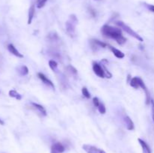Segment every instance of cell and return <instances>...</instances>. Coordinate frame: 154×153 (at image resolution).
<instances>
[{"mask_svg":"<svg viewBox=\"0 0 154 153\" xmlns=\"http://www.w3.org/2000/svg\"><path fill=\"white\" fill-rule=\"evenodd\" d=\"M31 104H32V106L33 109L37 111V112H38V113H40L41 115L44 116H47V111L43 106L38 104L34 103V102L31 103Z\"/></svg>","mask_w":154,"mask_h":153,"instance_id":"8","label":"cell"},{"mask_svg":"<svg viewBox=\"0 0 154 153\" xmlns=\"http://www.w3.org/2000/svg\"><path fill=\"white\" fill-rule=\"evenodd\" d=\"M95 1H101V0H95Z\"/></svg>","mask_w":154,"mask_h":153,"instance_id":"28","label":"cell"},{"mask_svg":"<svg viewBox=\"0 0 154 153\" xmlns=\"http://www.w3.org/2000/svg\"><path fill=\"white\" fill-rule=\"evenodd\" d=\"M8 51L11 52V53L13 54L14 56H17V58H23V55L21 54L20 52L17 50V49L13 44H11L8 45Z\"/></svg>","mask_w":154,"mask_h":153,"instance_id":"9","label":"cell"},{"mask_svg":"<svg viewBox=\"0 0 154 153\" xmlns=\"http://www.w3.org/2000/svg\"><path fill=\"white\" fill-rule=\"evenodd\" d=\"M146 6H147V9H148L149 10H150V11L153 12V13H154V5H153V4H146Z\"/></svg>","mask_w":154,"mask_h":153,"instance_id":"25","label":"cell"},{"mask_svg":"<svg viewBox=\"0 0 154 153\" xmlns=\"http://www.w3.org/2000/svg\"><path fill=\"white\" fill-rule=\"evenodd\" d=\"M65 149H66V148H65L64 146L61 142H57L53 144L52 146H51V153H63Z\"/></svg>","mask_w":154,"mask_h":153,"instance_id":"6","label":"cell"},{"mask_svg":"<svg viewBox=\"0 0 154 153\" xmlns=\"http://www.w3.org/2000/svg\"><path fill=\"white\" fill-rule=\"evenodd\" d=\"M108 47H109V49L111 50V52H113V54H114L117 58H123L125 57V54L123 53L121 50H120L117 49V48L114 47V46H110V45H108Z\"/></svg>","mask_w":154,"mask_h":153,"instance_id":"11","label":"cell"},{"mask_svg":"<svg viewBox=\"0 0 154 153\" xmlns=\"http://www.w3.org/2000/svg\"><path fill=\"white\" fill-rule=\"evenodd\" d=\"M124 122L126 123V128L128 129L129 130H134L135 128V125H134V122H132V120L129 118L128 116H125L124 118Z\"/></svg>","mask_w":154,"mask_h":153,"instance_id":"13","label":"cell"},{"mask_svg":"<svg viewBox=\"0 0 154 153\" xmlns=\"http://www.w3.org/2000/svg\"><path fill=\"white\" fill-rule=\"evenodd\" d=\"M81 92H82V94L84 95V97H85L87 99L90 98V93L88 91L87 87H83L82 89H81Z\"/></svg>","mask_w":154,"mask_h":153,"instance_id":"20","label":"cell"},{"mask_svg":"<svg viewBox=\"0 0 154 153\" xmlns=\"http://www.w3.org/2000/svg\"><path fill=\"white\" fill-rule=\"evenodd\" d=\"M97 108L98 110L99 111V112H100L101 114H105V112H106V108H105V105L102 103H100V104L99 105V106H98Z\"/></svg>","mask_w":154,"mask_h":153,"instance_id":"21","label":"cell"},{"mask_svg":"<svg viewBox=\"0 0 154 153\" xmlns=\"http://www.w3.org/2000/svg\"><path fill=\"white\" fill-rule=\"evenodd\" d=\"M93 43V46H97V47H102V48H106L108 47V44L105 43V42H102L101 40H93L92 41Z\"/></svg>","mask_w":154,"mask_h":153,"instance_id":"16","label":"cell"},{"mask_svg":"<svg viewBox=\"0 0 154 153\" xmlns=\"http://www.w3.org/2000/svg\"><path fill=\"white\" fill-rule=\"evenodd\" d=\"M48 0H38L37 4H36V6H37L38 8H42L45 6V3L47 2Z\"/></svg>","mask_w":154,"mask_h":153,"instance_id":"22","label":"cell"},{"mask_svg":"<svg viewBox=\"0 0 154 153\" xmlns=\"http://www.w3.org/2000/svg\"><path fill=\"white\" fill-rule=\"evenodd\" d=\"M49 67L51 68V70L54 72H57L58 70V64L55 60H50L49 61Z\"/></svg>","mask_w":154,"mask_h":153,"instance_id":"17","label":"cell"},{"mask_svg":"<svg viewBox=\"0 0 154 153\" xmlns=\"http://www.w3.org/2000/svg\"><path fill=\"white\" fill-rule=\"evenodd\" d=\"M101 32L105 37L114 39L117 44L122 45L126 42V38L122 34L121 28L109 25H104L101 28Z\"/></svg>","mask_w":154,"mask_h":153,"instance_id":"1","label":"cell"},{"mask_svg":"<svg viewBox=\"0 0 154 153\" xmlns=\"http://www.w3.org/2000/svg\"><path fill=\"white\" fill-rule=\"evenodd\" d=\"M89 11H90V14H91V16H93V17L96 16V11L95 9L92 8H90V9H89Z\"/></svg>","mask_w":154,"mask_h":153,"instance_id":"24","label":"cell"},{"mask_svg":"<svg viewBox=\"0 0 154 153\" xmlns=\"http://www.w3.org/2000/svg\"><path fill=\"white\" fill-rule=\"evenodd\" d=\"M150 103H151L152 105V117H153V120L154 122V100H151Z\"/></svg>","mask_w":154,"mask_h":153,"instance_id":"26","label":"cell"},{"mask_svg":"<svg viewBox=\"0 0 154 153\" xmlns=\"http://www.w3.org/2000/svg\"><path fill=\"white\" fill-rule=\"evenodd\" d=\"M141 78L138 77V76H135V77L131 79V80L129 81V84L134 88H140V81H141Z\"/></svg>","mask_w":154,"mask_h":153,"instance_id":"12","label":"cell"},{"mask_svg":"<svg viewBox=\"0 0 154 153\" xmlns=\"http://www.w3.org/2000/svg\"><path fill=\"white\" fill-rule=\"evenodd\" d=\"M19 72L21 75H23V76H25V75L28 74V73H29L28 68L25 65L21 66V67L19 68Z\"/></svg>","mask_w":154,"mask_h":153,"instance_id":"19","label":"cell"},{"mask_svg":"<svg viewBox=\"0 0 154 153\" xmlns=\"http://www.w3.org/2000/svg\"><path fill=\"white\" fill-rule=\"evenodd\" d=\"M66 69H67V71L72 75H76L77 74H78V70H77V69L72 65H68L67 68H66Z\"/></svg>","mask_w":154,"mask_h":153,"instance_id":"18","label":"cell"},{"mask_svg":"<svg viewBox=\"0 0 154 153\" xmlns=\"http://www.w3.org/2000/svg\"><path fill=\"white\" fill-rule=\"evenodd\" d=\"M115 24L119 27V28L123 29V31L126 32L128 34H129V35H131L132 37H133L134 38H135L136 40H139V41L141 42H142L143 40H144V39L142 38V37H141L138 33L135 32L134 30H132L130 27L128 26L127 25H126V24H125L123 22H122V21H117V22H115Z\"/></svg>","mask_w":154,"mask_h":153,"instance_id":"2","label":"cell"},{"mask_svg":"<svg viewBox=\"0 0 154 153\" xmlns=\"http://www.w3.org/2000/svg\"><path fill=\"white\" fill-rule=\"evenodd\" d=\"M8 94L10 97L14 98L17 99V100H20L22 99V95H21L20 94H19V93H18L14 89L10 90L8 92Z\"/></svg>","mask_w":154,"mask_h":153,"instance_id":"15","label":"cell"},{"mask_svg":"<svg viewBox=\"0 0 154 153\" xmlns=\"http://www.w3.org/2000/svg\"><path fill=\"white\" fill-rule=\"evenodd\" d=\"M38 77L39 78V79L41 80L42 81V82H44V83L45 84V85L51 87L52 88H55V86H54V82H52V81L50 80L49 79H48V77H47L46 76H45L44 74L42 73H38Z\"/></svg>","mask_w":154,"mask_h":153,"instance_id":"7","label":"cell"},{"mask_svg":"<svg viewBox=\"0 0 154 153\" xmlns=\"http://www.w3.org/2000/svg\"><path fill=\"white\" fill-rule=\"evenodd\" d=\"M138 142H139L140 145H141L143 153H151V149H150V146H149L148 144H147L145 141L140 139V138H138Z\"/></svg>","mask_w":154,"mask_h":153,"instance_id":"10","label":"cell"},{"mask_svg":"<svg viewBox=\"0 0 154 153\" xmlns=\"http://www.w3.org/2000/svg\"><path fill=\"white\" fill-rule=\"evenodd\" d=\"M93 72L96 74V75H97L100 78H105V71H104L103 67H102V64H99L98 62H93Z\"/></svg>","mask_w":154,"mask_h":153,"instance_id":"4","label":"cell"},{"mask_svg":"<svg viewBox=\"0 0 154 153\" xmlns=\"http://www.w3.org/2000/svg\"><path fill=\"white\" fill-rule=\"evenodd\" d=\"M35 8L34 4H32L31 7L29 9V14H28V21H27V23L29 25L32 23V21L33 17H34L35 15Z\"/></svg>","mask_w":154,"mask_h":153,"instance_id":"14","label":"cell"},{"mask_svg":"<svg viewBox=\"0 0 154 153\" xmlns=\"http://www.w3.org/2000/svg\"><path fill=\"white\" fill-rule=\"evenodd\" d=\"M82 148L87 153H106L102 148H99L94 146L89 145V144H84L83 145Z\"/></svg>","mask_w":154,"mask_h":153,"instance_id":"5","label":"cell"},{"mask_svg":"<svg viewBox=\"0 0 154 153\" xmlns=\"http://www.w3.org/2000/svg\"><path fill=\"white\" fill-rule=\"evenodd\" d=\"M77 23H78V19L75 16V15L72 14L69 16V19L68 20L67 22H66V28L67 32L70 35L75 34V27H76Z\"/></svg>","mask_w":154,"mask_h":153,"instance_id":"3","label":"cell"},{"mask_svg":"<svg viewBox=\"0 0 154 153\" xmlns=\"http://www.w3.org/2000/svg\"><path fill=\"white\" fill-rule=\"evenodd\" d=\"M5 124V122L2 121V119H1V118H0V124L3 125V124Z\"/></svg>","mask_w":154,"mask_h":153,"instance_id":"27","label":"cell"},{"mask_svg":"<svg viewBox=\"0 0 154 153\" xmlns=\"http://www.w3.org/2000/svg\"><path fill=\"white\" fill-rule=\"evenodd\" d=\"M93 104H94L95 106L98 107V106H99V105L100 104L101 102L97 97H94L93 98Z\"/></svg>","mask_w":154,"mask_h":153,"instance_id":"23","label":"cell"}]
</instances>
